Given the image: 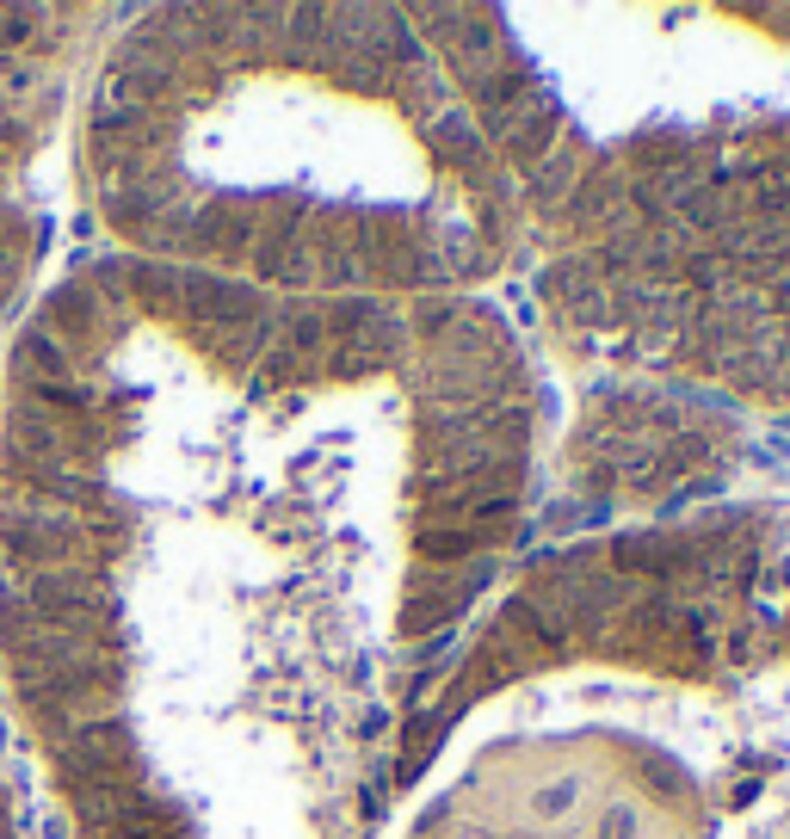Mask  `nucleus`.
I'll return each instance as SVG.
<instances>
[{
    "instance_id": "1",
    "label": "nucleus",
    "mask_w": 790,
    "mask_h": 839,
    "mask_svg": "<svg viewBox=\"0 0 790 839\" xmlns=\"http://www.w3.org/2000/svg\"><path fill=\"white\" fill-rule=\"evenodd\" d=\"M433 155H439V161H457V167H482V136H476V118H463V112L433 118Z\"/></svg>"
},
{
    "instance_id": "8",
    "label": "nucleus",
    "mask_w": 790,
    "mask_h": 839,
    "mask_svg": "<svg viewBox=\"0 0 790 839\" xmlns=\"http://www.w3.org/2000/svg\"><path fill=\"white\" fill-rule=\"evenodd\" d=\"M556 809H568V784H556V790L537 796V815H556Z\"/></svg>"
},
{
    "instance_id": "7",
    "label": "nucleus",
    "mask_w": 790,
    "mask_h": 839,
    "mask_svg": "<svg viewBox=\"0 0 790 839\" xmlns=\"http://www.w3.org/2000/svg\"><path fill=\"white\" fill-rule=\"evenodd\" d=\"M599 839H636V827H630V815H605V827H599Z\"/></svg>"
},
{
    "instance_id": "5",
    "label": "nucleus",
    "mask_w": 790,
    "mask_h": 839,
    "mask_svg": "<svg viewBox=\"0 0 790 839\" xmlns=\"http://www.w3.org/2000/svg\"><path fill=\"white\" fill-rule=\"evenodd\" d=\"M482 543V531H470V525H451V531H420V556L426 562H451V556H470Z\"/></svg>"
},
{
    "instance_id": "2",
    "label": "nucleus",
    "mask_w": 790,
    "mask_h": 839,
    "mask_svg": "<svg viewBox=\"0 0 790 839\" xmlns=\"http://www.w3.org/2000/svg\"><path fill=\"white\" fill-rule=\"evenodd\" d=\"M19 371L31 383H62L68 377V346H56L50 327H31V334L19 340Z\"/></svg>"
},
{
    "instance_id": "4",
    "label": "nucleus",
    "mask_w": 790,
    "mask_h": 839,
    "mask_svg": "<svg viewBox=\"0 0 790 839\" xmlns=\"http://www.w3.org/2000/svg\"><path fill=\"white\" fill-rule=\"evenodd\" d=\"M50 327H62V334H93L99 327V303H93V290L87 284H68L50 297Z\"/></svg>"
},
{
    "instance_id": "6",
    "label": "nucleus",
    "mask_w": 790,
    "mask_h": 839,
    "mask_svg": "<svg viewBox=\"0 0 790 839\" xmlns=\"http://www.w3.org/2000/svg\"><path fill=\"white\" fill-rule=\"evenodd\" d=\"M445 321H451V303L445 297H420L414 303V327H426V334H445Z\"/></svg>"
},
{
    "instance_id": "3",
    "label": "nucleus",
    "mask_w": 790,
    "mask_h": 839,
    "mask_svg": "<svg viewBox=\"0 0 790 839\" xmlns=\"http://www.w3.org/2000/svg\"><path fill=\"white\" fill-rule=\"evenodd\" d=\"M155 216H161V192L136 186V179H124V192L105 198V223H112V229H130L136 235V229H149Z\"/></svg>"
}]
</instances>
